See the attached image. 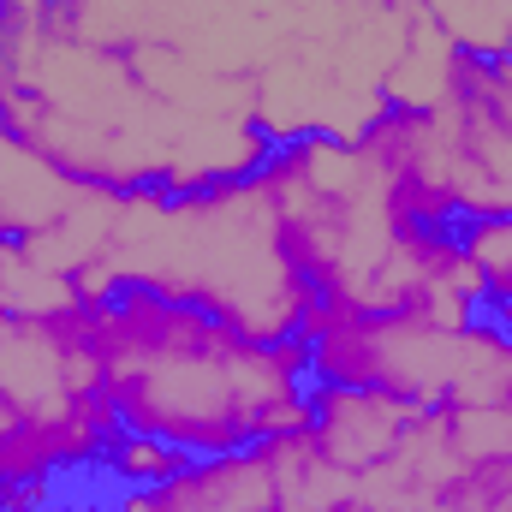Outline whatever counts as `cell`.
I'll return each mask as SVG.
<instances>
[{
    "label": "cell",
    "instance_id": "obj_3",
    "mask_svg": "<svg viewBox=\"0 0 512 512\" xmlns=\"http://www.w3.org/2000/svg\"><path fill=\"white\" fill-rule=\"evenodd\" d=\"M429 405L387 393V387H346V382H310V441L328 465L340 471H376L382 459L399 453L411 423Z\"/></svg>",
    "mask_w": 512,
    "mask_h": 512
},
{
    "label": "cell",
    "instance_id": "obj_1",
    "mask_svg": "<svg viewBox=\"0 0 512 512\" xmlns=\"http://www.w3.org/2000/svg\"><path fill=\"white\" fill-rule=\"evenodd\" d=\"M102 358V399L120 429L161 435L191 459L239 453L310 429V340H251L233 322L120 286L84 310Z\"/></svg>",
    "mask_w": 512,
    "mask_h": 512
},
{
    "label": "cell",
    "instance_id": "obj_6",
    "mask_svg": "<svg viewBox=\"0 0 512 512\" xmlns=\"http://www.w3.org/2000/svg\"><path fill=\"white\" fill-rule=\"evenodd\" d=\"M423 12L447 30L465 60H507L512 54V0H423Z\"/></svg>",
    "mask_w": 512,
    "mask_h": 512
},
{
    "label": "cell",
    "instance_id": "obj_4",
    "mask_svg": "<svg viewBox=\"0 0 512 512\" xmlns=\"http://www.w3.org/2000/svg\"><path fill=\"white\" fill-rule=\"evenodd\" d=\"M120 512H280V459L274 441L191 459L155 489H131Z\"/></svg>",
    "mask_w": 512,
    "mask_h": 512
},
{
    "label": "cell",
    "instance_id": "obj_7",
    "mask_svg": "<svg viewBox=\"0 0 512 512\" xmlns=\"http://www.w3.org/2000/svg\"><path fill=\"white\" fill-rule=\"evenodd\" d=\"M102 453H108V465H114V477L126 489H155V483H167V477H179L191 465L185 447H173L161 435H143V429H120Z\"/></svg>",
    "mask_w": 512,
    "mask_h": 512
},
{
    "label": "cell",
    "instance_id": "obj_2",
    "mask_svg": "<svg viewBox=\"0 0 512 512\" xmlns=\"http://www.w3.org/2000/svg\"><path fill=\"white\" fill-rule=\"evenodd\" d=\"M114 286H143L173 304H197L251 340L304 334L316 304L286 251L262 173L209 191H126L102 245Z\"/></svg>",
    "mask_w": 512,
    "mask_h": 512
},
{
    "label": "cell",
    "instance_id": "obj_5",
    "mask_svg": "<svg viewBox=\"0 0 512 512\" xmlns=\"http://www.w3.org/2000/svg\"><path fill=\"white\" fill-rule=\"evenodd\" d=\"M459 60L465 54L447 42V30L417 6L405 18V42H399V54H393V66L382 78L387 114H435L459 84Z\"/></svg>",
    "mask_w": 512,
    "mask_h": 512
}]
</instances>
